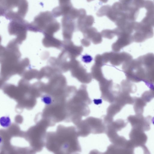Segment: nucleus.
Masks as SVG:
<instances>
[{"mask_svg": "<svg viewBox=\"0 0 154 154\" xmlns=\"http://www.w3.org/2000/svg\"><path fill=\"white\" fill-rule=\"evenodd\" d=\"M1 123L3 126L8 127L11 124L9 117L7 116L2 117L1 119Z\"/></svg>", "mask_w": 154, "mask_h": 154, "instance_id": "obj_1", "label": "nucleus"}, {"mask_svg": "<svg viewBox=\"0 0 154 154\" xmlns=\"http://www.w3.org/2000/svg\"><path fill=\"white\" fill-rule=\"evenodd\" d=\"M42 101L46 105H50L52 103V99L51 97L48 95L43 96L41 98Z\"/></svg>", "mask_w": 154, "mask_h": 154, "instance_id": "obj_2", "label": "nucleus"}]
</instances>
